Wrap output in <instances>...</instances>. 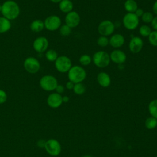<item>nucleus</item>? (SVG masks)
<instances>
[{
    "instance_id": "obj_1",
    "label": "nucleus",
    "mask_w": 157,
    "mask_h": 157,
    "mask_svg": "<svg viewBox=\"0 0 157 157\" xmlns=\"http://www.w3.org/2000/svg\"><path fill=\"white\" fill-rule=\"evenodd\" d=\"M1 13L2 17L10 21L15 20L20 13V8L17 2L13 0H7L2 4Z\"/></svg>"
},
{
    "instance_id": "obj_2",
    "label": "nucleus",
    "mask_w": 157,
    "mask_h": 157,
    "mask_svg": "<svg viewBox=\"0 0 157 157\" xmlns=\"http://www.w3.org/2000/svg\"><path fill=\"white\" fill-rule=\"evenodd\" d=\"M67 77L69 80L74 83H82L86 77V72L85 69L80 66H72L67 72Z\"/></svg>"
},
{
    "instance_id": "obj_3",
    "label": "nucleus",
    "mask_w": 157,
    "mask_h": 157,
    "mask_svg": "<svg viewBox=\"0 0 157 157\" xmlns=\"http://www.w3.org/2000/svg\"><path fill=\"white\" fill-rule=\"evenodd\" d=\"M92 61L96 67L102 69L107 67L111 61L110 55L107 52L104 50H99L93 54Z\"/></svg>"
},
{
    "instance_id": "obj_4",
    "label": "nucleus",
    "mask_w": 157,
    "mask_h": 157,
    "mask_svg": "<svg viewBox=\"0 0 157 157\" xmlns=\"http://www.w3.org/2000/svg\"><path fill=\"white\" fill-rule=\"evenodd\" d=\"M58 85L56 78L52 75H45L39 80L40 88L46 91H52L55 90Z\"/></svg>"
},
{
    "instance_id": "obj_5",
    "label": "nucleus",
    "mask_w": 157,
    "mask_h": 157,
    "mask_svg": "<svg viewBox=\"0 0 157 157\" xmlns=\"http://www.w3.org/2000/svg\"><path fill=\"white\" fill-rule=\"evenodd\" d=\"M54 63L55 69L60 73H67L72 66L71 59L65 55L58 56Z\"/></svg>"
},
{
    "instance_id": "obj_6",
    "label": "nucleus",
    "mask_w": 157,
    "mask_h": 157,
    "mask_svg": "<svg viewBox=\"0 0 157 157\" xmlns=\"http://www.w3.org/2000/svg\"><path fill=\"white\" fill-rule=\"evenodd\" d=\"M115 27V24L113 21L109 20H104L99 23L98 31L101 36L108 37L113 34Z\"/></svg>"
},
{
    "instance_id": "obj_7",
    "label": "nucleus",
    "mask_w": 157,
    "mask_h": 157,
    "mask_svg": "<svg viewBox=\"0 0 157 157\" xmlns=\"http://www.w3.org/2000/svg\"><path fill=\"white\" fill-rule=\"evenodd\" d=\"M122 23L126 29L132 31L138 27L139 25V18L134 13H127L123 16Z\"/></svg>"
},
{
    "instance_id": "obj_8",
    "label": "nucleus",
    "mask_w": 157,
    "mask_h": 157,
    "mask_svg": "<svg viewBox=\"0 0 157 157\" xmlns=\"http://www.w3.org/2000/svg\"><path fill=\"white\" fill-rule=\"evenodd\" d=\"M23 67L27 72L34 74L39 71L40 69V64L37 58L33 56H29L25 59L23 62Z\"/></svg>"
},
{
    "instance_id": "obj_9",
    "label": "nucleus",
    "mask_w": 157,
    "mask_h": 157,
    "mask_svg": "<svg viewBox=\"0 0 157 157\" xmlns=\"http://www.w3.org/2000/svg\"><path fill=\"white\" fill-rule=\"evenodd\" d=\"M44 27L50 31H54L59 29L61 26V20L60 17L56 15L48 16L44 21Z\"/></svg>"
},
{
    "instance_id": "obj_10",
    "label": "nucleus",
    "mask_w": 157,
    "mask_h": 157,
    "mask_svg": "<svg viewBox=\"0 0 157 157\" xmlns=\"http://www.w3.org/2000/svg\"><path fill=\"white\" fill-rule=\"evenodd\" d=\"M48 154L52 156L59 155L61 151V146L59 141L54 139H50L46 141L45 147Z\"/></svg>"
},
{
    "instance_id": "obj_11",
    "label": "nucleus",
    "mask_w": 157,
    "mask_h": 157,
    "mask_svg": "<svg viewBox=\"0 0 157 157\" xmlns=\"http://www.w3.org/2000/svg\"><path fill=\"white\" fill-rule=\"evenodd\" d=\"M49 45V42L44 36H40L37 37L33 43V49L39 53H42L46 52Z\"/></svg>"
},
{
    "instance_id": "obj_12",
    "label": "nucleus",
    "mask_w": 157,
    "mask_h": 157,
    "mask_svg": "<svg viewBox=\"0 0 157 157\" xmlns=\"http://www.w3.org/2000/svg\"><path fill=\"white\" fill-rule=\"evenodd\" d=\"M81 18L80 15L76 11H71L66 13L64 18L65 24L71 29L78 26L80 23Z\"/></svg>"
},
{
    "instance_id": "obj_13",
    "label": "nucleus",
    "mask_w": 157,
    "mask_h": 157,
    "mask_svg": "<svg viewBox=\"0 0 157 157\" xmlns=\"http://www.w3.org/2000/svg\"><path fill=\"white\" fill-rule=\"evenodd\" d=\"M109 55L110 61L117 64H123L126 62L127 58L126 53L120 49L113 50Z\"/></svg>"
},
{
    "instance_id": "obj_14",
    "label": "nucleus",
    "mask_w": 157,
    "mask_h": 157,
    "mask_svg": "<svg viewBox=\"0 0 157 157\" xmlns=\"http://www.w3.org/2000/svg\"><path fill=\"white\" fill-rule=\"evenodd\" d=\"M47 103L49 107L53 109L59 107L63 102V96L57 93H52L48 95L47 99Z\"/></svg>"
},
{
    "instance_id": "obj_15",
    "label": "nucleus",
    "mask_w": 157,
    "mask_h": 157,
    "mask_svg": "<svg viewBox=\"0 0 157 157\" xmlns=\"http://www.w3.org/2000/svg\"><path fill=\"white\" fill-rule=\"evenodd\" d=\"M144 46V42L141 37L139 36L132 37L129 42V49L132 53H139Z\"/></svg>"
},
{
    "instance_id": "obj_16",
    "label": "nucleus",
    "mask_w": 157,
    "mask_h": 157,
    "mask_svg": "<svg viewBox=\"0 0 157 157\" xmlns=\"http://www.w3.org/2000/svg\"><path fill=\"white\" fill-rule=\"evenodd\" d=\"M125 42L124 37L119 33L113 34L109 38V45L115 49L121 47Z\"/></svg>"
},
{
    "instance_id": "obj_17",
    "label": "nucleus",
    "mask_w": 157,
    "mask_h": 157,
    "mask_svg": "<svg viewBox=\"0 0 157 157\" xmlns=\"http://www.w3.org/2000/svg\"><path fill=\"white\" fill-rule=\"evenodd\" d=\"M96 80L98 84L103 87L107 88L111 84V78L109 74L105 72H100L96 77Z\"/></svg>"
},
{
    "instance_id": "obj_18",
    "label": "nucleus",
    "mask_w": 157,
    "mask_h": 157,
    "mask_svg": "<svg viewBox=\"0 0 157 157\" xmlns=\"http://www.w3.org/2000/svg\"><path fill=\"white\" fill-rule=\"evenodd\" d=\"M58 7L60 11L66 14L73 10L74 4L71 0H61L58 3Z\"/></svg>"
},
{
    "instance_id": "obj_19",
    "label": "nucleus",
    "mask_w": 157,
    "mask_h": 157,
    "mask_svg": "<svg viewBox=\"0 0 157 157\" xmlns=\"http://www.w3.org/2000/svg\"><path fill=\"white\" fill-rule=\"evenodd\" d=\"M29 28L33 33H40L45 28L44 21L40 19L34 20L31 23Z\"/></svg>"
},
{
    "instance_id": "obj_20",
    "label": "nucleus",
    "mask_w": 157,
    "mask_h": 157,
    "mask_svg": "<svg viewBox=\"0 0 157 157\" xmlns=\"http://www.w3.org/2000/svg\"><path fill=\"white\" fill-rule=\"evenodd\" d=\"M11 22L4 17H0V34L6 33L11 28Z\"/></svg>"
},
{
    "instance_id": "obj_21",
    "label": "nucleus",
    "mask_w": 157,
    "mask_h": 157,
    "mask_svg": "<svg viewBox=\"0 0 157 157\" xmlns=\"http://www.w3.org/2000/svg\"><path fill=\"white\" fill-rule=\"evenodd\" d=\"M124 8L128 13H134L138 8V4L135 0H126Z\"/></svg>"
},
{
    "instance_id": "obj_22",
    "label": "nucleus",
    "mask_w": 157,
    "mask_h": 157,
    "mask_svg": "<svg viewBox=\"0 0 157 157\" xmlns=\"http://www.w3.org/2000/svg\"><path fill=\"white\" fill-rule=\"evenodd\" d=\"M148 110L151 117L157 119V99H155L150 102Z\"/></svg>"
},
{
    "instance_id": "obj_23",
    "label": "nucleus",
    "mask_w": 157,
    "mask_h": 157,
    "mask_svg": "<svg viewBox=\"0 0 157 157\" xmlns=\"http://www.w3.org/2000/svg\"><path fill=\"white\" fill-rule=\"evenodd\" d=\"M45 56L47 60L49 62H55L58 57V55L56 50L53 49H49L45 52Z\"/></svg>"
},
{
    "instance_id": "obj_24",
    "label": "nucleus",
    "mask_w": 157,
    "mask_h": 157,
    "mask_svg": "<svg viewBox=\"0 0 157 157\" xmlns=\"http://www.w3.org/2000/svg\"><path fill=\"white\" fill-rule=\"evenodd\" d=\"M145 126L148 129H154L157 126V119L153 117H148L145 121Z\"/></svg>"
},
{
    "instance_id": "obj_25",
    "label": "nucleus",
    "mask_w": 157,
    "mask_h": 157,
    "mask_svg": "<svg viewBox=\"0 0 157 157\" xmlns=\"http://www.w3.org/2000/svg\"><path fill=\"white\" fill-rule=\"evenodd\" d=\"M72 90L75 94L82 95V94H84L85 92L86 91V87L82 82L77 83L74 84Z\"/></svg>"
},
{
    "instance_id": "obj_26",
    "label": "nucleus",
    "mask_w": 157,
    "mask_h": 157,
    "mask_svg": "<svg viewBox=\"0 0 157 157\" xmlns=\"http://www.w3.org/2000/svg\"><path fill=\"white\" fill-rule=\"evenodd\" d=\"M151 31H152L151 28L146 24L141 25L139 29V33L140 35L144 37H148Z\"/></svg>"
},
{
    "instance_id": "obj_27",
    "label": "nucleus",
    "mask_w": 157,
    "mask_h": 157,
    "mask_svg": "<svg viewBox=\"0 0 157 157\" xmlns=\"http://www.w3.org/2000/svg\"><path fill=\"white\" fill-rule=\"evenodd\" d=\"M78 61L82 66H86L90 65L92 62V58L88 54H83L80 56Z\"/></svg>"
},
{
    "instance_id": "obj_28",
    "label": "nucleus",
    "mask_w": 157,
    "mask_h": 157,
    "mask_svg": "<svg viewBox=\"0 0 157 157\" xmlns=\"http://www.w3.org/2000/svg\"><path fill=\"white\" fill-rule=\"evenodd\" d=\"M154 18V15L152 12H144V14L142 15V16L141 17V20L142 21L145 23V24H149L151 23L153 19Z\"/></svg>"
},
{
    "instance_id": "obj_29",
    "label": "nucleus",
    "mask_w": 157,
    "mask_h": 157,
    "mask_svg": "<svg viewBox=\"0 0 157 157\" xmlns=\"http://www.w3.org/2000/svg\"><path fill=\"white\" fill-rule=\"evenodd\" d=\"M149 43L153 47H157V31H152L148 37Z\"/></svg>"
},
{
    "instance_id": "obj_30",
    "label": "nucleus",
    "mask_w": 157,
    "mask_h": 157,
    "mask_svg": "<svg viewBox=\"0 0 157 157\" xmlns=\"http://www.w3.org/2000/svg\"><path fill=\"white\" fill-rule=\"evenodd\" d=\"M71 30L72 29L69 27L67 25H66V24L60 26V28H59V34L62 36H68L69 35L71 34Z\"/></svg>"
},
{
    "instance_id": "obj_31",
    "label": "nucleus",
    "mask_w": 157,
    "mask_h": 157,
    "mask_svg": "<svg viewBox=\"0 0 157 157\" xmlns=\"http://www.w3.org/2000/svg\"><path fill=\"white\" fill-rule=\"evenodd\" d=\"M97 44L101 47H105L109 45V39L107 37L101 36L97 39Z\"/></svg>"
},
{
    "instance_id": "obj_32",
    "label": "nucleus",
    "mask_w": 157,
    "mask_h": 157,
    "mask_svg": "<svg viewBox=\"0 0 157 157\" xmlns=\"http://www.w3.org/2000/svg\"><path fill=\"white\" fill-rule=\"evenodd\" d=\"M7 95L6 92L3 90L0 89V104H4V102H6V101H7Z\"/></svg>"
},
{
    "instance_id": "obj_33",
    "label": "nucleus",
    "mask_w": 157,
    "mask_h": 157,
    "mask_svg": "<svg viewBox=\"0 0 157 157\" xmlns=\"http://www.w3.org/2000/svg\"><path fill=\"white\" fill-rule=\"evenodd\" d=\"M64 90H65V88L64 86L63 85H60V84H58L57 85V86L55 88V91H56V93H58V94H62L63 93H64Z\"/></svg>"
},
{
    "instance_id": "obj_34",
    "label": "nucleus",
    "mask_w": 157,
    "mask_h": 157,
    "mask_svg": "<svg viewBox=\"0 0 157 157\" xmlns=\"http://www.w3.org/2000/svg\"><path fill=\"white\" fill-rule=\"evenodd\" d=\"M151 26L152 27V28L155 30V31H157V15L155 16L151 23H150Z\"/></svg>"
},
{
    "instance_id": "obj_35",
    "label": "nucleus",
    "mask_w": 157,
    "mask_h": 157,
    "mask_svg": "<svg viewBox=\"0 0 157 157\" xmlns=\"http://www.w3.org/2000/svg\"><path fill=\"white\" fill-rule=\"evenodd\" d=\"M144 10H143L142 9H141V8L138 7V8L137 9V10L135 11L134 14L139 18H141V17L142 16V15L144 14Z\"/></svg>"
},
{
    "instance_id": "obj_36",
    "label": "nucleus",
    "mask_w": 157,
    "mask_h": 157,
    "mask_svg": "<svg viewBox=\"0 0 157 157\" xmlns=\"http://www.w3.org/2000/svg\"><path fill=\"white\" fill-rule=\"evenodd\" d=\"M45 142L46 141L44 139H40L37 141V145L38 147L40 148H43L45 147Z\"/></svg>"
},
{
    "instance_id": "obj_37",
    "label": "nucleus",
    "mask_w": 157,
    "mask_h": 157,
    "mask_svg": "<svg viewBox=\"0 0 157 157\" xmlns=\"http://www.w3.org/2000/svg\"><path fill=\"white\" fill-rule=\"evenodd\" d=\"M74 84L73 82H71V81H68L66 83V88L67 89V90H72L73 88H74Z\"/></svg>"
},
{
    "instance_id": "obj_38",
    "label": "nucleus",
    "mask_w": 157,
    "mask_h": 157,
    "mask_svg": "<svg viewBox=\"0 0 157 157\" xmlns=\"http://www.w3.org/2000/svg\"><path fill=\"white\" fill-rule=\"evenodd\" d=\"M152 11H153V13H154L155 15H157V0L155 1L153 4Z\"/></svg>"
},
{
    "instance_id": "obj_39",
    "label": "nucleus",
    "mask_w": 157,
    "mask_h": 157,
    "mask_svg": "<svg viewBox=\"0 0 157 157\" xmlns=\"http://www.w3.org/2000/svg\"><path fill=\"white\" fill-rule=\"evenodd\" d=\"M69 101V98L67 96H63V102L67 103Z\"/></svg>"
},
{
    "instance_id": "obj_40",
    "label": "nucleus",
    "mask_w": 157,
    "mask_h": 157,
    "mask_svg": "<svg viewBox=\"0 0 157 157\" xmlns=\"http://www.w3.org/2000/svg\"><path fill=\"white\" fill-rule=\"evenodd\" d=\"M49 1H50L53 3H59L61 0H49Z\"/></svg>"
},
{
    "instance_id": "obj_41",
    "label": "nucleus",
    "mask_w": 157,
    "mask_h": 157,
    "mask_svg": "<svg viewBox=\"0 0 157 157\" xmlns=\"http://www.w3.org/2000/svg\"><path fill=\"white\" fill-rule=\"evenodd\" d=\"M82 157H93V156H91L90 155H85V156H83Z\"/></svg>"
},
{
    "instance_id": "obj_42",
    "label": "nucleus",
    "mask_w": 157,
    "mask_h": 157,
    "mask_svg": "<svg viewBox=\"0 0 157 157\" xmlns=\"http://www.w3.org/2000/svg\"><path fill=\"white\" fill-rule=\"evenodd\" d=\"M1 9H2V4H0V12H1Z\"/></svg>"
},
{
    "instance_id": "obj_43",
    "label": "nucleus",
    "mask_w": 157,
    "mask_h": 157,
    "mask_svg": "<svg viewBox=\"0 0 157 157\" xmlns=\"http://www.w3.org/2000/svg\"><path fill=\"white\" fill-rule=\"evenodd\" d=\"M155 157H157V155H156V156H155Z\"/></svg>"
}]
</instances>
